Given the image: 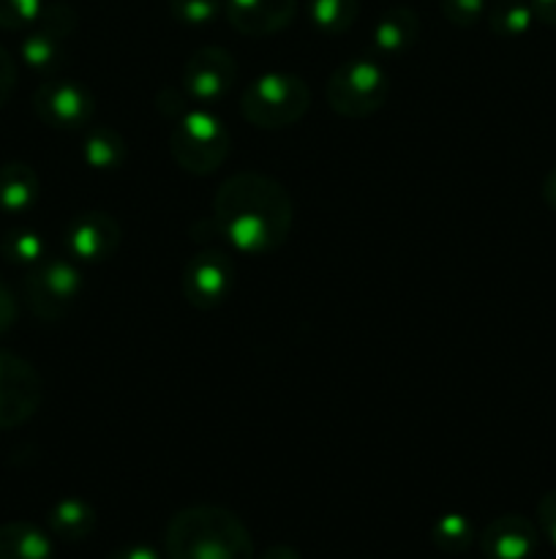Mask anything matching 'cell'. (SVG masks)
I'll use <instances>...</instances> for the list:
<instances>
[{"label": "cell", "mask_w": 556, "mask_h": 559, "mask_svg": "<svg viewBox=\"0 0 556 559\" xmlns=\"http://www.w3.org/2000/svg\"><path fill=\"white\" fill-rule=\"evenodd\" d=\"M223 243L245 257H262L281 249L292 233V197L273 175L245 169L229 175L213 200Z\"/></svg>", "instance_id": "6da1fadb"}, {"label": "cell", "mask_w": 556, "mask_h": 559, "mask_svg": "<svg viewBox=\"0 0 556 559\" xmlns=\"http://www.w3.org/2000/svg\"><path fill=\"white\" fill-rule=\"evenodd\" d=\"M169 559H254L245 524L221 506L183 508L167 524Z\"/></svg>", "instance_id": "7a4b0ae2"}, {"label": "cell", "mask_w": 556, "mask_h": 559, "mask_svg": "<svg viewBox=\"0 0 556 559\" xmlns=\"http://www.w3.org/2000/svg\"><path fill=\"white\" fill-rule=\"evenodd\" d=\"M311 107V87L303 76L289 71H267L249 82L240 96V112L256 129H287L305 118Z\"/></svg>", "instance_id": "3957f363"}, {"label": "cell", "mask_w": 556, "mask_h": 559, "mask_svg": "<svg viewBox=\"0 0 556 559\" xmlns=\"http://www.w3.org/2000/svg\"><path fill=\"white\" fill-rule=\"evenodd\" d=\"M232 136L223 120L207 107L189 109L169 131V153L174 164L191 175H210L227 162Z\"/></svg>", "instance_id": "277c9868"}, {"label": "cell", "mask_w": 556, "mask_h": 559, "mask_svg": "<svg viewBox=\"0 0 556 559\" xmlns=\"http://www.w3.org/2000/svg\"><path fill=\"white\" fill-rule=\"evenodd\" d=\"M390 93V74L374 58H352L338 66L325 85L327 107L347 120L379 112Z\"/></svg>", "instance_id": "5b68a950"}, {"label": "cell", "mask_w": 556, "mask_h": 559, "mask_svg": "<svg viewBox=\"0 0 556 559\" xmlns=\"http://www.w3.org/2000/svg\"><path fill=\"white\" fill-rule=\"evenodd\" d=\"M82 295V273L71 260H47L31 267L25 278V300L41 320L55 322L69 314Z\"/></svg>", "instance_id": "8992f818"}, {"label": "cell", "mask_w": 556, "mask_h": 559, "mask_svg": "<svg viewBox=\"0 0 556 559\" xmlns=\"http://www.w3.org/2000/svg\"><path fill=\"white\" fill-rule=\"evenodd\" d=\"M183 93L196 107L223 102L238 82V63L223 47H202L183 66Z\"/></svg>", "instance_id": "52a82bcc"}, {"label": "cell", "mask_w": 556, "mask_h": 559, "mask_svg": "<svg viewBox=\"0 0 556 559\" xmlns=\"http://www.w3.org/2000/svg\"><path fill=\"white\" fill-rule=\"evenodd\" d=\"M33 109L44 126L63 131L87 129L96 112V98L82 82L49 80L33 93Z\"/></svg>", "instance_id": "ba28073f"}, {"label": "cell", "mask_w": 556, "mask_h": 559, "mask_svg": "<svg viewBox=\"0 0 556 559\" xmlns=\"http://www.w3.org/2000/svg\"><path fill=\"white\" fill-rule=\"evenodd\" d=\"M234 265L221 249H202L185 262L183 295L196 311H213L232 295Z\"/></svg>", "instance_id": "9c48e42d"}, {"label": "cell", "mask_w": 556, "mask_h": 559, "mask_svg": "<svg viewBox=\"0 0 556 559\" xmlns=\"http://www.w3.org/2000/svg\"><path fill=\"white\" fill-rule=\"evenodd\" d=\"M41 404V380L27 360L0 353V429L25 424Z\"/></svg>", "instance_id": "30bf717a"}, {"label": "cell", "mask_w": 556, "mask_h": 559, "mask_svg": "<svg viewBox=\"0 0 556 559\" xmlns=\"http://www.w3.org/2000/svg\"><path fill=\"white\" fill-rule=\"evenodd\" d=\"M74 25L76 16L69 5H47L41 16L31 25L33 31L22 41V60L36 71L55 69L63 58V47L71 33H74Z\"/></svg>", "instance_id": "8fae6325"}, {"label": "cell", "mask_w": 556, "mask_h": 559, "mask_svg": "<svg viewBox=\"0 0 556 559\" xmlns=\"http://www.w3.org/2000/svg\"><path fill=\"white\" fill-rule=\"evenodd\" d=\"M120 224L104 211H85L71 218L65 227L63 243L71 260L76 262H104L120 249Z\"/></svg>", "instance_id": "7c38bea8"}, {"label": "cell", "mask_w": 556, "mask_h": 559, "mask_svg": "<svg viewBox=\"0 0 556 559\" xmlns=\"http://www.w3.org/2000/svg\"><path fill=\"white\" fill-rule=\"evenodd\" d=\"M537 544L540 530L521 513H505L480 533V551L488 559H529Z\"/></svg>", "instance_id": "4fadbf2b"}, {"label": "cell", "mask_w": 556, "mask_h": 559, "mask_svg": "<svg viewBox=\"0 0 556 559\" xmlns=\"http://www.w3.org/2000/svg\"><path fill=\"white\" fill-rule=\"evenodd\" d=\"M298 0H227L223 14L243 36L265 38L283 31L294 20Z\"/></svg>", "instance_id": "5bb4252c"}, {"label": "cell", "mask_w": 556, "mask_h": 559, "mask_svg": "<svg viewBox=\"0 0 556 559\" xmlns=\"http://www.w3.org/2000/svg\"><path fill=\"white\" fill-rule=\"evenodd\" d=\"M420 38V20L412 9H398L385 11V14L376 20L374 33H371V44L379 55L390 58V55L407 52L409 47H414V41Z\"/></svg>", "instance_id": "9a60e30c"}, {"label": "cell", "mask_w": 556, "mask_h": 559, "mask_svg": "<svg viewBox=\"0 0 556 559\" xmlns=\"http://www.w3.org/2000/svg\"><path fill=\"white\" fill-rule=\"evenodd\" d=\"M41 183L33 167L20 162H11L0 167V211L20 216L27 213L38 202Z\"/></svg>", "instance_id": "2e32d148"}, {"label": "cell", "mask_w": 556, "mask_h": 559, "mask_svg": "<svg viewBox=\"0 0 556 559\" xmlns=\"http://www.w3.org/2000/svg\"><path fill=\"white\" fill-rule=\"evenodd\" d=\"M82 158L96 173H114L129 158V145H125L123 134L114 131L112 126H96V129H90L85 134Z\"/></svg>", "instance_id": "e0dca14e"}, {"label": "cell", "mask_w": 556, "mask_h": 559, "mask_svg": "<svg viewBox=\"0 0 556 559\" xmlns=\"http://www.w3.org/2000/svg\"><path fill=\"white\" fill-rule=\"evenodd\" d=\"M0 559H52V540L36 524L9 522L0 527Z\"/></svg>", "instance_id": "ac0fdd59"}, {"label": "cell", "mask_w": 556, "mask_h": 559, "mask_svg": "<svg viewBox=\"0 0 556 559\" xmlns=\"http://www.w3.org/2000/svg\"><path fill=\"white\" fill-rule=\"evenodd\" d=\"M49 530L69 544L85 540L96 530V511L80 497H65L49 511Z\"/></svg>", "instance_id": "d6986e66"}, {"label": "cell", "mask_w": 556, "mask_h": 559, "mask_svg": "<svg viewBox=\"0 0 556 559\" xmlns=\"http://www.w3.org/2000/svg\"><path fill=\"white\" fill-rule=\"evenodd\" d=\"M309 22L325 36H341L354 25L360 0H309Z\"/></svg>", "instance_id": "ffe728a7"}, {"label": "cell", "mask_w": 556, "mask_h": 559, "mask_svg": "<svg viewBox=\"0 0 556 559\" xmlns=\"http://www.w3.org/2000/svg\"><path fill=\"white\" fill-rule=\"evenodd\" d=\"M534 20H537V16H534L532 3H527V0H499V3L488 11L491 31L501 38L527 36Z\"/></svg>", "instance_id": "44dd1931"}, {"label": "cell", "mask_w": 556, "mask_h": 559, "mask_svg": "<svg viewBox=\"0 0 556 559\" xmlns=\"http://www.w3.org/2000/svg\"><path fill=\"white\" fill-rule=\"evenodd\" d=\"M474 538H478V533H474L472 519L463 516V513H447V516L436 519L434 527H431V540L447 555H461L474 544Z\"/></svg>", "instance_id": "7402d4cb"}, {"label": "cell", "mask_w": 556, "mask_h": 559, "mask_svg": "<svg viewBox=\"0 0 556 559\" xmlns=\"http://www.w3.org/2000/svg\"><path fill=\"white\" fill-rule=\"evenodd\" d=\"M3 251L14 265H38L44 260V238L33 229H14L5 235Z\"/></svg>", "instance_id": "603a6c76"}, {"label": "cell", "mask_w": 556, "mask_h": 559, "mask_svg": "<svg viewBox=\"0 0 556 559\" xmlns=\"http://www.w3.org/2000/svg\"><path fill=\"white\" fill-rule=\"evenodd\" d=\"M221 11V0H169V14L174 16V22L189 27L210 25V22L218 20Z\"/></svg>", "instance_id": "cb8c5ba5"}, {"label": "cell", "mask_w": 556, "mask_h": 559, "mask_svg": "<svg viewBox=\"0 0 556 559\" xmlns=\"http://www.w3.org/2000/svg\"><path fill=\"white\" fill-rule=\"evenodd\" d=\"M41 0H0V27H5V31L31 27L41 16Z\"/></svg>", "instance_id": "d4e9b609"}, {"label": "cell", "mask_w": 556, "mask_h": 559, "mask_svg": "<svg viewBox=\"0 0 556 559\" xmlns=\"http://www.w3.org/2000/svg\"><path fill=\"white\" fill-rule=\"evenodd\" d=\"M442 14L456 27H472L488 14V0H442Z\"/></svg>", "instance_id": "484cf974"}, {"label": "cell", "mask_w": 556, "mask_h": 559, "mask_svg": "<svg viewBox=\"0 0 556 559\" xmlns=\"http://www.w3.org/2000/svg\"><path fill=\"white\" fill-rule=\"evenodd\" d=\"M537 524L540 530H543L545 538L556 546V491H548V495L537 502Z\"/></svg>", "instance_id": "4316f807"}, {"label": "cell", "mask_w": 556, "mask_h": 559, "mask_svg": "<svg viewBox=\"0 0 556 559\" xmlns=\"http://www.w3.org/2000/svg\"><path fill=\"white\" fill-rule=\"evenodd\" d=\"M14 87H16V63L14 58L0 47V109L9 104Z\"/></svg>", "instance_id": "83f0119b"}, {"label": "cell", "mask_w": 556, "mask_h": 559, "mask_svg": "<svg viewBox=\"0 0 556 559\" xmlns=\"http://www.w3.org/2000/svg\"><path fill=\"white\" fill-rule=\"evenodd\" d=\"M16 322V298L3 282H0V333L11 331Z\"/></svg>", "instance_id": "f1b7e54d"}, {"label": "cell", "mask_w": 556, "mask_h": 559, "mask_svg": "<svg viewBox=\"0 0 556 559\" xmlns=\"http://www.w3.org/2000/svg\"><path fill=\"white\" fill-rule=\"evenodd\" d=\"M109 559H164L153 546H125V549H118Z\"/></svg>", "instance_id": "f546056e"}, {"label": "cell", "mask_w": 556, "mask_h": 559, "mask_svg": "<svg viewBox=\"0 0 556 559\" xmlns=\"http://www.w3.org/2000/svg\"><path fill=\"white\" fill-rule=\"evenodd\" d=\"M534 9V16L545 25L556 27V0H529Z\"/></svg>", "instance_id": "4dcf8cb0"}, {"label": "cell", "mask_w": 556, "mask_h": 559, "mask_svg": "<svg viewBox=\"0 0 556 559\" xmlns=\"http://www.w3.org/2000/svg\"><path fill=\"white\" fill-rule=\"evenodd\" d=\"M543 200H545V205L551 207V211H556V167H551L548 175H545Z\"/></svg>", "instance_id": "1f68e13d"}, {"label": "cell", "mask_w": 556, "mask_h": 559, "mask_svg": "<svg viewBox=\"0 0 556 559\" xmlns=\"http://www.w3.org/2000/svg\"><path fill=\"white\" fill-rule=\"evenodd\" d=\"M259 559H300V555L292 546H270Z\"/></svg>", "instance_id": "d6a6232c"}]
</instances>
